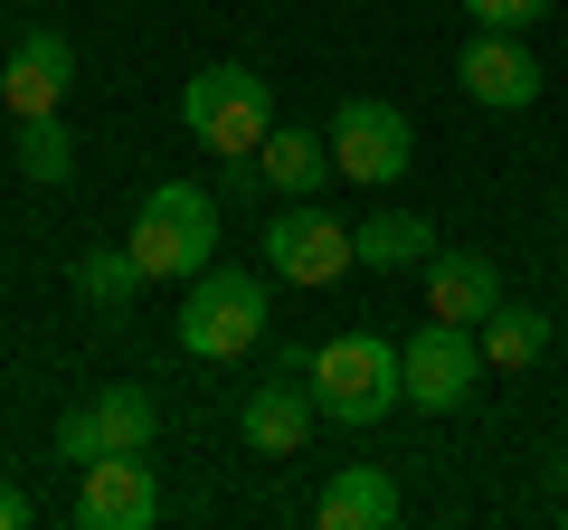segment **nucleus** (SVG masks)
Returning a JSON list of instances; mask_svg holds the SVG:
<instances>
[{
    "mask_svg": "<svg viewBox=\"0 0 568 530\" xmlns=\"http://www.w3.org/2000/svg\"><path fill=\"white\" fill-rule=\"evenodd\" d=\"M474 10V29H530V20H549V0H465Z\"/></svg>",
    "mask_w": 568,
    "mask_h": 530,
    "instance_id": "aec40b11",
    "label": "nucleus"
},
{
    "mask_svg": "<svg viewBox=\"0 0 568 530\" xmlns=\"http://www.w3.org/2000/svg\"><path fill=\"white\" fill-rule=\"evenodd\" d=\"M256 256H265V275H284V285H332V275H351V265H361V246H351V227L332 218V208L294 200V208H275V218H265Z\"/></svg>",
    "mask_w": 568,
    "mask_h": 530,
    "instance_id": "0eeeda50",
    "label": "nucleus"
},
{
    "mask_svg": "<svg viewBox=\"0 0 568 530\" xmlns=\"http://www.w3.org/2000/svg\"><path fill=\"white\" fill-rule=\"evenodd\" d=\"M142 285H152V275H142L133 246H85V256H77V294H85L95 313H123Z\"/></svg>",
    "mask_w": 568,
    "mask_h": 530,
    "instance_id": "f3484780",
    "label": "nucleus"
},
{
    "mask_svg": "<svg viewBox=\"0 0 568 530\" xmlns=\"http://www.w3.org/2000/svg\"><path fill=\"white\" fill-rule=\"evenodd\" d=\"M265 275H246V265H209V275H190L181 313H171V332H181L190 360H246V350L265 342Z\"/></svg>",
    "mask_w": 568,
    "mask_h": 530,
    "instance_id": "7ed1b4c3",
    "label": "nucleus"
},
{
    "mask_svg": "<svg viewBox=\"0 0 568 530\" xmlns=\"http://www.w3.org/2000/svg\"><path fill=\"white\" fill-rule=\"evenodd\" d=\"M549 473H559V492H568V455H559V465H549Z\"/></svg>",
    "mask_w": 568,
    "mask_h": 530,
    "instance_id": "4be33fe9",
    "label": "nucleus"
},
{
    "mask_svg": "<svg viewBox=\"0 0 568 530\" xmlns=\"http://www.w3.org/2000/svg\"><path fill=\"white\" fill-rule=\"evenodd\" d=\"M162 521V483L142 455H95L77 483V530H152Z\"/></svg>",
    "mask_w": 568,
    "mask_h": 530,
    "instance_id": "1a4fd4ad",
    "label": "nucleus"
},
{
    "mask_svg": "<svg viewBox=\"0 0 568 530\" xmlns=\"http://www.w3.org/2000/svg\"><path fill=\"white\" fill-rule=\"evenodd\" d=\"M351 246H361L369 275H398V265H426V256H436V227H426L417 208H379V218L351 227Z\"/></svg>",
    "mask_w": 568,
    "mask_h": 530,
    "instance_id": "2eb2a0df",
    "label": "nucleus"
},
{
    "mask_svg": "<svg viewBox=\"0 0 568 530\" xmlns=\"http://www.w3.org/2000/svg\"><path fill=\"white\" fill-rule=\"evenodd\" d=\"M67 85H77V48H67L58 29H20V48H10V67H0V104H10V123L58 114Z\"/></svg>",
    "mask_w": 568,
    "mask_h": 530,
    "instance_id": "9b49d317",
    "label": "nucleus"
},
{
    "mask_svg": "<svg viewBox=\"0 0 568 530\" xmlns=\"http://www.w3.org/2000/svg\"><path fill=\"white\" fill-rule=\"evenodd\" d=\"M540 350H549V313H493V323H484V360L493 369H530V360H540Z\"/></svg>",
    "mask_w": 568,
    "mask_h": 530,
    "instance_id": "6ab92c4d",
    "label": "nucleus"
},
{
    "mask_svg": "<svg viewBox=\"0 0 568 530\" xmlns=\"http://www.w3.org/2000/svg\"><path fill=\"white\" fill-rule=\"evenodd\" d=\"M407 162H417V123H407L388 95H342V104H332V171L388 190Z\"/></svg>",
    "mask_w": 568,
    "mask_h": 530,
    "instance_id": "423d86ee",
    "label": "nucleus"
},
{
    "mask_svg": "<svg viewBox=\"0 0 568 530\" xmlns=\"http://www.w3.org/2000/svg\"><path fill=\"white\" fill-rule=\"evenodd\" d=\"M426 313L484 332L493 313H503V265L474 256V246H436V256H426Z\"/></svg>",
    "mask_w": 568,
    "mask_h": 530,
    "instance_id": "f8f14e48",
    "label": "nucleus"
},
{
    "mask_svg": "<svg viewBox=\"0 0 568 530\" xmlns=\"http://www.w3.org/2000/svg\"><path fill=\"white\" fill-rule=\"evenodd\" d=\"M20 171H29L39 190H58L67 171H77V133H67L58 114H29V123H20Z\"/></svg>",
    "mask_w": 568,
    "mask_h": 530,
    "instance_id": "a211bd4d",
    "label": "nucleus"
},
{
    "mask_svg": "<svg viewBox=\"0 0 568 530\" xmlns=\"http://www.w3.org/2000/svg\"><path fill=\"white\" fill-rule=\"evenodd\" d=\"M313 521L323 530H388L398 521V473L388 465H342L323 483V502H313Z\"/></svg>",
    "mask_w": 568,
    "mask_h": 530,
    "instance_id": "4468645a",
    "label": "nucleus"
},
{
    "mask_svg": "<svg viewBox=\"0 0 568 530\" xmlns=\"http://www.w3.org/2000/svg\"><path fill=\"white\" fill-rule=\"evenodd\" d=\"M455 85H465L474 104H493V114H521V104L540 95V58L521 48V29H474L465 58H455Z\"/></svg>",
    "mask_w": 568,
    "mask_h": 530,
    "instance_id": "9d476101",
    "label": "nucleus"
},
{
    "mask_svg": "<svg viewBox=\"0 0 568 530\" xmlns=\"http://www.w3.org/2000/svg\"><path fill=\"white\" fill-rule=\"evenodd\" d=\"M181 123L190 143H209L219 162H256V143L275 133V85L256 77V67H200V77L181 85Z\"/></svg>",
    "mask_w": 568,
    "mask_h": 530,
    "instance_id": "20e7f679",
    "label": "nucleus"
},
{
    "mask_svg": "<svg viewBox=\"0 0 568 530\" xmlns=\"http://www.w3.org/2000/svg\"><path fill=\"white\" fill-rule=\"evenodd\" d=\"M256 171L284 190V200H323V171H332V162H323V133H294V123H275V133L256 143Z\"/></svg>",
    "mask_w": 568,
    "mask_h": 530,
    "instance_id": "dca6fc26",
    "label": "nucleus"
},
{
    "mask_svg": "<svg viewBox=\"0 0 568 530\" xmlns=\"http://www.w3.org/2000/svg\"><path fill=\"white\" fill-rule=\"evenodd\" d=\"M123 246L142 256V275H152V285H190V275H209V265H219V200H209L200 181L142 190L133 237H123Z\"/></svg>",
    "mask_w": 568,
    "mask_h": 530,
    "instance_id": "f257e3e1",
    "label": "nucleus"
},
{
    "mask_svg": "<svg viewBox=\"0 0 568 530\" xmlns=\"http://www.w3.org/2000/svg\"><path fill=\"white\" fill-rule=\"evenodd\" d=\"M484 332H465V323H436L426 313V332H407L398 342V379H407V408H426V417H446V408H465L474 388H484Z\"/></svg>",
    "mask_w": 568,
    "mask_h": 530,
    "instance_id": "39448f33",
    "label": "nucleus"
},
{
    "mask_svg": "<svg viewBox=\"0 0 568 530\" xmlns=\"http://www.w3.org/2000/svg\"><path fill=\"white\" fill-rule=\"evenodd\" d=\"M559 521H568V502H559Z\"/></svg>",
    "mask_w": 568,
    "mask_h": 530,
    "instance_id": "5701e85b",
    "label": "nucleus"
},
{
    "mask_svg": "<svg viewBox=\"0 0 568 530\" xmlns=\"http://www.w3.org/2000/svg\"><path fill=\"white\" fill-rule=\"evenodd\" d=\"M152 436H162L152 388H95L85 408L58 417V455H67V465H95V455H152Z\"/></svg>",
    "mask_w": 568,
    "mask_h": 530,
    "instance_id": "6e6552de",
    "label": "nucleus"
},
{
    "mask_svg": "<svg viewBox=\"0 0 568 530\" xmlns=\"http://www.w3.org/2000/svg\"><path fill=\"white\" fill-rule=\"evenodd\" d=\"M0 530H29V492L20 483H0Z\"/></svg>",
    "mask_w": 568,
    "mask_h": 530,
    "instance_id": "412c9836",
    "label": "nucleus"
},
{
    "mask_svg": "<svg viewBox=\"0 0 568 530\" xmlns=\"http://www.w3.org/2000/svg\"><path fill=\"white\" fill-rule=\"evenodd\" d=\"M304 379H313L323 427H379V417L407 398L398 342H379V332H342V342H323V350L304 360Z\"/></svg>",
    "mask_w": 568,
    "mask_h": 530,
    "instance_id": "f03ea898",
    "label": "nucleus"
},
{
    "mask_svg": "<svg viewBox=\"0 0 568 530\" xmlns=\"http://www.w3.org/2000/svg\"><path fill=\"white\" fill-rule=\"evenodd\" d=\"M313 379H265V388H246V408H237V427H246V446L256 455H304L313 446Z\"/></svg>",
    "mask_w": 568,
    "mask_h": 530,
    "instance_id": "ddd939ff",
    "label": "nucleus"
}]
</instances>
